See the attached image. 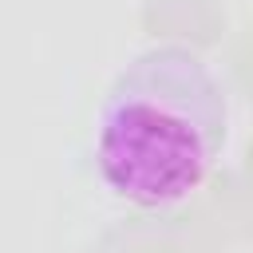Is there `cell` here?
<instances>
[{"label":"cell","instance_id":"6da1fadb","mask_svg":"<svg viewBox=\"0 0 253 253\" xmlns=\"http://www.w3.org/2000/svg\"><path fill=\"white\" fill-rule=\"evenodd\" d=\"M229 126L213 67L178 43L138 51L103 91L91 158L103 186L138 210L186 202L213 170Z\"/></svg>","mask_w":253,"mask_h":253}]
</instances>
